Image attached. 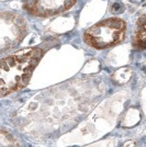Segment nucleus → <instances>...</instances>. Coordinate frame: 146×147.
Wrapping results in <instances>:
<instances>
[{"instance_id": "f257e3e1", "label": "nucleus", "mask_w": 146, "mask_h": 147, "mask_svg": "<svg viewBox=\"0 0 146 147\" xmlns=\"http://www.w3.org/2000/svg\"><path fill=\"white\" fill-rule=\"evenodd\" d=\"M46 51V45L31 46L0 59V98L26 86Z\"/></svg>"}, {"instance_id": "f03ea898", "label": "nucleus", "mask_w": 146, "mask_h": 147, "mask_svg": "<svg viewBox=\"0 0 146 147\" xmlns=\"http://www.w3.org/2000/svg\"><path fill=\"white\" fill-rule=\"evenodd\" d=\"M125 32L126 24L122 19L109 18L89 28L84 34V40L93 49H103L121 43Z\"/></svg>"}, {"instance_id": "7ed1b4c3", "label": "nucleus", "mask_w": 146, "mask_h": 147, "mask_svg": "<svg viewBox=\"0 0 146 147\" xmlns=\"http://www.w3.org/2000/svg\"><path fill=\"white\" fill-rule=\"evenodd\" d=\"M28 33L25 19L12 11H0V56L19 46Z\"/></svg>"}, {"instance_id": "20e7f679", "label": "nucleus", "mask_w": 146, "mask_h": 147, "mask_svg": "<svg viewBox=\"0 0 146 147\" xmlns=\"http://www.w3.org/2000/svg\"><path fill=\"white\" fill-rule=\"evenodd\" d=\"M76 2L77 0H24L23 9L34 17L49 18L69 10Z\"/></svg>"}, {"instance_id": "39448f33", "label": "nucleus", "mask_w": 146, "mask_h": 147, "mask_svg": "<svg viewBox=\"0 0 146 147\" xmlns=\"http://www.w3.org/2000/svg\"><path fill=\"white\" fill-rule=\"evenodd\" d=\"M134 47L144 49L146 47V31H145V16H142L136 23L133 36Z\"/></svg>"}, {"instance_id": "423d86ee", "label": "nucleus", "mask_w": 146, "mask_h": 147, "mask_svg": "<svg viewBox=\"0 0 146 147\" xmlns=\"http://www.w3.org/2000/svg\"><path fill=\"white\" fill-rule=\"evenodd\" d=\"M0 147H22L16 136L7 132L6 129H0Z\"/></svg>"}]
</instances>
